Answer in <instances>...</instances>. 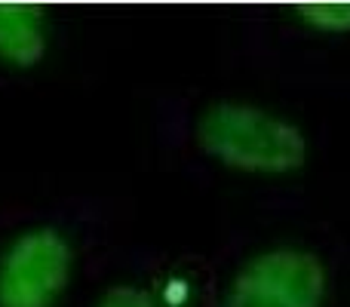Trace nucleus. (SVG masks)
Instances as JSON below:
<instances>
[{"instance_id": "nucleus-4", "label": "nucleus", "mask_w": 350, "mask_h": 307, "mask_svg": "<svg viewBox=\"0 0 350 307\" xmlns=\"http://www.w3.org/2000/svg\"><path fill=\"white\" fill-rule=\"evenodd\" d=\"M46 53L40 16L28 6L0 3V59L18 68H31Z\"/></svg>"}, {"instance_id": "nucleus-2", "label": "nucleus", "mask_w": 350, "mask_h": 307, "mask_svg": "<svg viewBox=\"0 0 350 307\" xmlns=\"http://www.w3.org/2000/svg\"><path fill=\"white\" fill-rule=\"evenodd\" d=\"M326 267L314 252L273 249L234 277L224 307H320Z\"/></svg>"}, {"instance_id": "nucleus-3", "label": "nucleus", "mask_w": 350, "mask_h": 307, "mask_svg": "<svg viewBox=\"0 0 350 307\" xmlns=\"http://www.w3.org/2000/svg\"><path fill=\"white\" fill-rule=\"evenodd\" d=\"M71 265L74 252L59 230L18 237L0 258V307H53L71 280Z\"/></svg>"}, {"instance_id": "nucleus-1", "label": "nucleus", "mask_w": 350, "mask_h": 307, "mask_svg": "<svg viewBox=\"0 0 350 307\" xmlns=\"http://www.w3.org/2000/svg\"><path fill=\"white\" fill-rule=\"evenodd\" d=\"M203 151L243 172H292L308 160L301 129L255 105H215L197 129Z\"/></svg>"}, {"instance_id": "nucleus-5", "label": "nucleus", "mask_w": 350, "mask_h": 307, "mask_svg": "<svg viewBox=\"0 0 350 307\" xmlns=\"http://www.w3.org/2000/svg\"><path fill=\"white\" fill-rule=\"evenodd\" d=\"M301 16L323 31H350V3H310Z\"/></svg>"}, {"instance_id": "nucleus-6", "label": "nucleus", "mask_w": 350, "mask_h": 307, "mask_svg": "<svg viewBox=\"0 0 350 307\" xmlns=\"http://www.w3.org/2000/svg\"><path fill=\"white\" fill-rule=\"evenodd\" d=\"M98 307H154V302L148 292L135 289V286H114Z\"/></svg>"}]
</instances>
